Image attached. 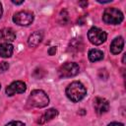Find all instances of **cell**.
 I'll use <instances>...</instances> for the list:
<instances>
[{
	"mask_svg": "<svg viewBox=\"0 0 126 126\" xmlns=\"http://www.w3.org/2000/svg\"><path fill=\"white\" fill-rule=\"evenodd\" d=\"M86 94L87 90L85 86L78 81L71 83L66 89V95L73 102H79L86 96Z\"/></svg>",
	"mask_w": 126,
	"mask_h": 126,
	"instance_id": "obj_1",
	"label": "cell"
},
{
	"mask_svg": "<svg viewBox=\"0 0 126 126\" xmlns=\"http://www.w3.org/2000/svg\"><path fill=\"white\" fill-rule=\"evenodd\" d=\"M28 102L33 107L42 108L49 103V98L42 90H33L28 98Z\"/></svg>",
	"mask_w": 126,
	"mask_h": 126,
	"instance_id": "obj_2",
	"label": "cell"
},
{
	"mask_svg": "<svg viewBox=\"0 0 126 126\" xmlns=\"http://www.w3.org/2000/svg\"><path fill=\"white\" fill-rule=\"evenodd\" d=\"M124 19L123 13L117 8H107L102 14V21L107 25H118Z\"/></svg>",
	"mask_w": 126,
	"mask_h": 126,
	"instance_id": "obj_3",
	"label": "cell"
},
{
	"mask_svg": "<svg viewBox=\"0 0 126 126\" xmlns=\"http://www.w3.org/2000/svg\"><path fill=\"white\" fill-rule=\"evenodd\" d=\"M80 71V67L77 63L66 62L58 69V75L60 78H70L76 76Z\"/></svg>",
	"mask_w": 126,
	"mask_h": 126,
	"instance_id": "obj_4",
	"label": "cell"
},
{
	"mask_svg": "<svg viewBox=\"0 0 126 126\" xmlns=\"http://www.w3.org/2000/svg\"><path fill=\"white\" fill-rule=\"evenodd\" d=\"M106 37H107L106 32L96 27H93L92 29H90V31L88 32L89 40L94 45H99V44L103 43L106 40Z\"/></svg>",
	"mask_w": 126,
	"mask_h": 126,
	"instance_id": "obj_5",
	"label": "cell"
},
{
	"mask_svg": "<svg viewBox=\"0 0 126 126\" xmlns=\"http://www.w3.org/2000/svg\"><path fill=\"white\" fill-rule=\"evenodd\" d=\"M13 21L19 26H29L33 22V14L29 11H21L13 16Z\"/></svg>",
	"mask_w": 126,
	"mask_h": 126,
	"instance_id": "obj_6",
	"label": "cell"
},
{
	"mask_svg": "<svg viewBox=\"0 0 126 126\" xmlns=\"http://www.w3.org/2000/svg\"><path fill=\"white\" fill-rule=\"evenodd\" d=\"M27 90V86L24 82L22 81H15L12 84H10L6 88V94L8 95H14L16 94H22L25 93Z\"/></svg>",
	"mask_w": 126,
	"mask_h": 126,
	"instance_id": "obj_7",
	"label": "cell"
},
{
	"mask_svg": "<svg viewBox=\"0 0 126 126\" xmlns=\"http://www.w3.org/2000/svg\"><path fill=\"white\" fill-rule=\"evenodd\" d=\"M94 108L97 114H103L108 111L109 103L105 98L97 96L94 100Z\"/></svg>",
	"mask_w": 126,
	"mask_h": 126,
	"instance_id": "obj_8",
	"label": "cell"
},
{
	"mask_svg": "<svg viewBox=\"0 0 126 126\" xmlns=\"http://www.w3.org/2000/svg\"><path fill=\"white\" fill-rule=\"evenodd\" d=\"M16 38V33L11 28H4L0 30V40H4L5 42L14 41Z\"/></svg>",
	"mask_w": 126,
	"mask_h": 126,
	"instance_id": "obj_9",
	"label": "cell"
},
{
	"mask_svg": "<svg viewBox=\"0 0 126 126\" xmlns=\"http://www.w3.org/2000/svg\"><path fill=\"white\" fill-rule=\"evenodd\" d=\"M57 115H58V111H57L56 109H54V108H49L48 110H46V111L40 116V118L38 119L37 123L40 124V125H42V124H44V123H46V122L52 120L53 118H55Z\"/></svg>",
	"mask_w": 126,
	"mask_h": 126,
	"instance_id": "obj_10",
	"label": "cell"
},
{
	"mask_svg": "<svg viewBox=\"0 0 126 126\" xmlns=\"http://www.w3.org/2000/svg\"><path fill=\"white\" fill-rule=\"evenodd\" d=\"M124 46V39L122 36H118L114 38L110 44V51L113 54H118L122 51Z\"/></svg>",
	"mask_w": 126,
	"mask_h": 126,
	"instance_id": "obj_11",
	"label": "cell"
},
{
	"mask_svg": "<svg viewBox=\"0 0 126 126\" xmlns=\"http://www.w3.org/2000/svg\"><path fill=\"white\" fill-rule=\"evenodd\" d=\"M42 37H43V33L42 32L40 31H36L34 32H32L30 36H29V39H28V43L31 47H36L42 40Z\"/></svg>",
	"mask_w": 126,
	"mask_h": 126,
	"instance_id": "obj_12",
	"label": "cell"
},
{
	"mask_svg": "<svg viewBox=\"0 0 126 126\" xmlns=\"http://www.w3.org/2000/svg\"><path fill=\"white\" fill-rule=\"evenodd\" d=\"M14 51V47L11 43L9 42H3L0 44V56L3 58H8L11 57V55L13 54Z\"/></svg>",
	"mask_w": 126,
	"mask_h": 126,
	"instance_id": "obj_13",
	"label": "cell"
},
{
	"mask_svg": "<svg viewBox=\"0 0 126 126\" xmlns=\"http://www.w3.org/2000/svg\"><path fill=\"white\" fill-rule=\"evenodd\" d=\"M83 40L81 38H73L69 44V50L72 52H79L83 49Z\"/></svg>",
	"mask_w": 126,
	"mask_h": 126,
	"instance_id": "obj_14",
	"label": "cell"
},
{
	"mask_svg": "<svg viewBox=\"0 0 126 126\" xmlns=\"http://www.w3.org/2000/svg\"><path fill=\"white\" fill-rule=\"evenodd\" d=\"M89 59L92 62H95V61H99L103 58V52L99 49H91L89 51Z\"/></svg>",
	"mask_w": 126,
	"mask_h": 126,
	"instance_id": "obj_15",
	"label": "cell"
},
{
	"mask_svg": "<svg viewBox=\"0 0 126 126\" xmlns=\"http://www.w3.org/2000/svg\"><path fill=\"white\" fill-rule=\"evenodd\" d=\"M58 21L61 25H66L69 22V15L66 10H62L58 16Z\"/></svg>",
	"mask_w": 126,
	"mask_h": 126,
	"instance_id": "obj_16",
	"label": "cell"
},
{
	"mask_svg": "<svg viewBox=\"0 0 126 126\" xmlns=\"http://www.w3.org/2000/svg\"><path fill=\"white\" fill-rule=\"evenodd\" d=\"M8 69H9V64H8L7 62L3 61V62L0 63V71H1V72H5V71H7Z\"/></svg>",
	"mask_w": 126,
	"mask_h": 126,
	"instance_id": "obj_17",
	"label": "cell"
},
{
	"mask_svg": "<svg viewBox=\"0 0 126 126\" xmlns=\"http://www.w3.org/2000/svg\"><path fill=\"white\" fill-rule=\"evenodd\" d=\"M6 126H26V125L21 121H12V122L8 123Z\"/></svg>",
	"mask_w": 126,
	"mask_h": 126,
	"instance_id": "obj_18",
	"label": "cell"
},
{
	"mask_svg": "<svg viewBox=\"0 0 126 126\" xmlns=\"http://www.w3.org/2000/svg\"><path fill=\"white\" fill-rule=\"evenodd\" d=\"M56 47L55 46H52V47H50L49 49H48V54L49 55H55V53H56Z\"/></svg>",
	"mask_w": 126,
	"mask_h": 126,
	"instance_id": "obj_19",
	"label": "cell"
},
{
	"mask_svg": "<svg viewBox=\"0 0 126 126\" xmlns=\"http://www.w3.org/2000/svg\"><path fill=\"white\" fill-rule=\"evenodd\" d=\"M107 126H123V124L122 123H119V122H111Z\"/></svg>",
	"mask_w": 126,
	"mask_h": 126,
	"instance_id": "obj_20",
	"label": "cell"
},
{
	"mask_svg": "<svg viewBox=\"0 0 126 126\" xmlns=\"http://www.w3.org/2000/svg\"><path fill=\"white\" fill-rule=\"evenodd\" d=\"M12 3H13V4H16V5H20V4H23V3H24V0H21V1H15V0H12Z\"/></svg>",
	"mask_w": 126,
	"mask_h": 126,
	"instance_id": "obj_21",
	"label": "cell"
},
{
	"mask_svg": "<svg viewBox=\"0 0 126 126\" xmlns=\"http://www.w3.org/2000/svg\"><path fill=\"white\" fill-rule=\"evenodd\" d=\"M79 5H81V6H83L85 8V7L88 6V2L87 1H85V2H79Z\"/></svg>",
	"mask_w": 126,
	"mask_h": 126,
	"instance_id": "obj_22",
	"label": "cell"
},
{
	"mask_svg": "<svg viewBox=\"0 0 126 126\" xmlns=\"http://www.w3.org/2000/svg\"><path fill=\"white\" fill-rule=\"evenodd\" d=\"M2 13H3V10H2V5H1V3H0V18H1V16H2Z\"/></svg>",
	"mask_w": 126,
	"mask_h": 126,
	"instance_id": "obj_23",
	"label": "cell"
},
{
	"mask_svg": "<svg viewBox=\"0 0 126 126\" xmlns=\"http://www.w3.org/2000/svg\"><path fill=\"white\" fill-rule=\"evenodd\" d=\"M122 62H123V63L125 62V54L123 55V58H122Z\"/></svg>",
	"mask_w": 126,
	"mask_h": 126,
	"instance_id": "obj_24",
	"label": "cell"
},
{
	"mask_svg": "<svg viewBox=\"0 0 126 126\" xmlns=\"http://www.w3.org/2000/svg\"><path fill=\"white\" fill-rule=\"evenodd\" d=\"M0 90H1V84H0Z\"/></svg>",
	"mask_w": 126,
	"mask_h": 126,
	"instance_id": "obj_25",
	"label": "cell"
}]
</instances>
